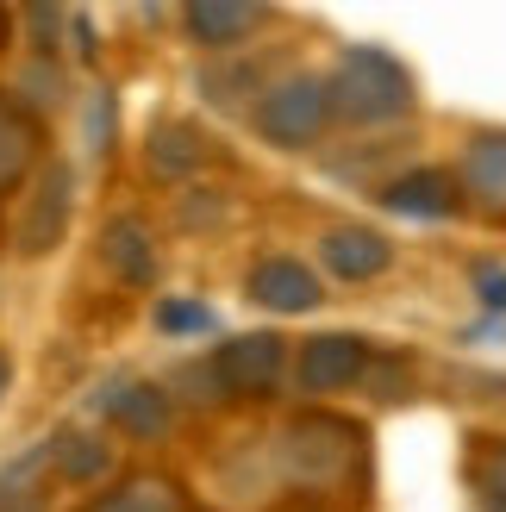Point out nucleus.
I'll use <instances>...</instances> for the list:
<instances>
[{
	"instance_id": "obj_1",
	"label": "nucleus",
	"mask_w": 506,
	"mask_h": 512,
	"mask_svg": "<svg viewBox=\"0 0 506 512\" xmlns=\"http://www.w3.org/2000/svg\"><path fill=\"white\" fill-rule=\"evenodd\" d=\"M325 94H332V119H357V125H375V119H400L413 107V88L407 75H400L394 57H382V50H344L338 69L325 75Z\"/></svg>"
},
{
	"instance_id": "obj_2",
	"label": "nucleus",
	"mask_w": 506,
	"mask_h": 512,
	"mask_svg": "<svg viewBox=\"0 0 506 512\" xmlns=\"http://www.w3.org/2000/svg\"><path fill=\"white\" fill-rule=\"evenodd\" d=\"M275 463H282V475L294 481L300 494H332L344 481V463L350 469L363 463V444H357V431L338 425V419H294L282 431Z\"/></svg>"
},
{
	"instance_id": "obj_3",
	"label": "nucleus",
	"mask_w": 506,
	"mask_h": 512,
	"mask_svg": "<svg viewBox=\"0 0 506 512\" xmlns=\"http://www.w3.org/2000/svg\"><path fill=\"white\" fill-rule=\"evenodd\" d=\"M257 132L269 144H282V150H307L325 138V125H332V94H325L319 75H294V82H275L263 88L257 100Z\"/></svg>"
},
{
	"instance_id": "obj_4",
	"label": "nucleus",
	"mask_w": 506,
	"mask_h": 512,
	"mask_svg": "<svg viewBox=\"0 0 506 512\" xmlns=\"http://www.w3.org/2000/svg\"><path fill=\"white\" fill-rule=\"evenodd\" d=\"M75 213V175L69 163H38V175L25 182V200L13 213V250L19 256H50L69 232Z\"/></svg>"
},
{
	"instance_id": "obj_5",
	"label": "nucleus",
	"mask_w": 506,
	"mask_h": 512,
	"mask_svg": "<svg viewBox=\"0 0 506 512\" xmlns=\"http://www.w3.org/2000/svg\"><path fill=\"white\" fill-rule=\"evenodd\" d=\"M207 363H213V381H219L225 400H269L275 388H282V375H288V338L250 331V338L219 344Z\"/></svg>"
},
{
	"instance_id": "obj_6",
	"label": "nucleus",
	"mask_w": 506,
	"mask_h": 512,
	"mask_svg": "<svg viewBox=\"0 0 506 512\" xmlns=\"http://www.w3.org/2000/svg\"><path fill=\"white\" fill-rule=\"evenodd\" d=\"M94 413L107 419L119 438H138V444H157L163 431L175 425V394L163 381H138V375H119L94 394Z\"/></svg>"
},
{
	"instance_id": "obj_7",
	"label": "nucleus",
	"mask_w": 506,
	"mask_h": 512,
	"mask_svg": "<svg viewBox=\"0 0 506 512\" xmlns=\"http://www.w3.org/2000/svg\"><path fill=\"white\" fill-rule=\"evenodd\" d=\"M244 288H250L257 306H269V313H313V306L325 300L319 275L300 263V256H263V263L250 269Z\"/></svg>"
},
{
	"instance_id": "obj_8",
	"label": "nucleus",
	"mask_w": 506,
	"mask_h": 512,
	"mask_svg": "<svg viewBox=\"0 0 506 512\" xmlns=\"http://www.w3.org/2000/svg\"><path fill=\"white\" fill-rule=\"evenodd\" d=\"M44 456H50V475L63 488H94V481L113 475V444L100 431H82V425H57L44 438Z\"/></svg>"
},
{
	"instance_id": "obj_9",
	"label": "nucleus",
	"mask_w": 506,
	"mask_h": 512,
	"mask_svg": "<svg viewBox=\"0 0 506 512\" xmlns=\"http://www.w3.org/2000/svg\"><path fill=\"white\" fill-rule=\"evenodd\" d=\"M363 363H369V350H363V338H307L300 344V363H294V375H300V388L307 394H344L350 381L363 375Z\"/></svg>"
},
{
	"instance_id": "obj_10",
	"label": "nucleus",
	"mask_w": 506,
	"mask_h": 512,
	"mask_svg": "<svg viewBox=\"0 0 506 512\" xmlns=\"http://www.w3.org/2000/svg\"><path fill=\"white\" fill-rule=\"evenodd\" d=\"M100 256H107V269L125 288H150V281H157V238H150V225L138 213H119L107 232H100Z\"/></svg>"
},
{
	"instance_id": "obj_11",
	"label": "nucleus",
	"mask_w": 506,
	"mask_h": 512,
	"mask_svg": "<svg viewBox=\"0 0 506 512\" xmlns=\"http://www.w3.org/2000/svg\"><path fill=\"white\" fill-rule=\"evenodd\" d=\"M38 175V119L0 88V194L25 188Z\"/></svg>"
},
{
	"instance_id": "obj_12",
	"label": "nucleus",
	"mask_w": 506,
	"mask_h": 512,
	"mask_svg": "<svg viewBox=\"0 0 506 512\" xmlns=\"http://www.w3.org/2000/svg\"><path fill=\"white\" fill-rule=\"evenodd\" d=\"M319 256H325V269H332L338 281H369V275H382L394 263L388 238L369 232V225H338V232H325Z\"/></svg>"
},
{
	"instance_id": "obj_13",
	"label": "nucleus",
	"mask_w": 506,
	"mask_h": 512,
	"mask_svg": "<svg viewBox=\"0 0 506 512\" xmlns=\"http://www.w3.org/2000/svg\"><path fill=\"white\" fill-rule=\"evenodd\" d=\"M50 494H57V475H50L44 444L19 450L7 469H0V512H50Z\"/></svg>"
},
{
	"instance_id": "obj_14",
	"label": "nucleus",
	"mask_w": 506,
	"mask_h": 512,
	"mask_svg": "<svg viewBox=\"0 0 506 512\" xmlns=\"http://www.w3.org/2000/svg\"><path fill=\"white\" fill-rule=\"evenodd\" d=\"M263 19H269V7H232V0H213V7H188V13H182L188 38H194L200 50H238Z\"/></svg>"
},
{
	"instance_id": "obj_15",
	"label": "nucleus",
	"mask_w": 506,
	"mask_h": 512,
	"mask_svg": "<svg viewBox=\"0 0 506 512\" xmlns=\"http://www.w3.org/2000/svg\"><path fill=\"white\" fill-rule=\"evenodd\" d=\"M82 512H188V494L169 475H125L119 488L94 494Z\"/></svg>"
},
{
	"instance_id": "obj_16",
	"label": "nucleus",
	"mask_w": 506,
	"mask_h": 512,
	"mask_svg": "<svg viewBox=\"0 0 506 512\" xmlns=\"http://www.w3.org/2000/svg\"><path fill=\"white\" fill-rule=\"evenodd\" d=\"M382 207L388 213H407V219H450L457 213V182L450 175H438V169H419V175H400V182H388L382 188Z\"/></svg>"
},
{
	"instance_id": "obj_17",
	"label": "nucleus",
	"mask_w": 506,
	"mask_h": 512,
	"mask_svg": "<svg viewBox=\"0 0 506 512\" xmlns=\"http://www.w3.org/2000/svg\"><path fill=\"white\" fill-rule=\"evenodd\" d=\"M144 163H150V175H163V182H182V175H194L207 163V144H200V132L188 119H163L157 132H150Z\"/></svg>"
},
{
	"instance_id": "obj_18",
	"label": "nucleus",
	"mask_w": 506,
	"mask_h": 512,
	"mask_svg": "<svg viewBox=\"0 0 506 512\" xmlns=\"http://www.w3.org/2000/svg\"><path fill=\"white\" fill-rule=\"evenodd\" d=\"M463 188L482 200V207H500V213H506V138H500V132H488V138L469 144V157H463Z\"/></svg>"
},
{
	"instance_id": "obj_19",
	"label": "nucleus",
	"mask_w": 506,
	"mask_h": 512,
	"mask_svg": "<svg viewBox=\"0 0 506 512\" xmlns=\"http://www.w3.org/2000/svg\"><path fill=\"white\" fill-rule=\"evenodd\" d=\"M19 88L25 94H13L19 100V107L25 113H50V107H57V100H63V63L57 57H32V63H25V75H19Z\"/></svg>"
},
{
	"instance_id": "obj_20",
	"label": "nucleus",
	"mask_w": 506,
	"mask_h": 512,
	"mask_svg": "<svg viewBox=\"0 0 506 512\" xmlns=\"http://www.w3.org/2000/svg\"><path fill=\"white\" fill-rule=\"evenodd\" d=\"M475 506H482V512H506V444L475 450Z\"/></svg>"
},
{
	"instance_id": "obj_21",
	"label": "nucleus",
	"mask_w": 506,
	"mask_h": 512,
	"mask_svg": "<svg viewBox=\"0 0 506 512\" xmlns=\"http://www.w3.org/2000/svg\"><path fill=\"white\" fill-rule=\"evenodd\" d=\"M157 331H169V338L213 331V306L207 300H157Z\"/></svg>"
},
{
	"instance_id": "obj_22",
	"label": "nucleus",
	"mask_w": 506,
	"mask_h": 512,
	"mask_svg": "<svg viewBox=\"0 0 506 512\" xmlns=\"http://www.w3.org/2000/svg\"><path fill=\"white\" fill-rule=\"evenodd\" d=\"M475 294L488 313H506V263H475Z\"/></svg>"
},
{
	"instance_id": "obj_23",
	"label": "nucleus",
	"mask_w": 506,
	"mask_h": 512,
	"mask_svg": "<svg viewBox=\"0 0 506 512\" xmlns=\"http://www.w3.org/2000/svg\"><path fill=\"white\" fill-rule=\"evenodd\" d=\"M7 388H13V356L0 350V394H7Z\"/></svg>"
}]
</instances>
